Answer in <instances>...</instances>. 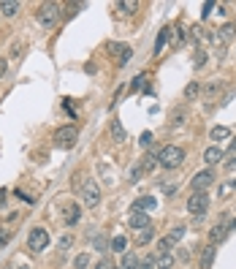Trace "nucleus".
Wrapping results in <instances>:
<instances>
[{
    "label": "nucleus",
    "mask_w": 236,
    "mask_h": 269,
    "mask_svg": "<svg viewBox=\"0 0 236 269\" xmlns=\"http://www.w3.org/2000/svg\"><path fill=\"white\" fill-rule=\"evenodd\" d=\"M182 161H185V150L177 144H168L158 152V163L165 166V169H177V166H182Z\"/></svg>",
    "instance_id": "1"
},
{
    "label": "nucleus",
    "mask_w": 236,
    "mask_h": 269,
    "mask_svg": "<svg viewBox=\"0 0 236 269\" xmlns=\"http://www.w3.org/2000/svg\"><path fill=\"white\" fill-rule=\"evenodd\" d=\"M76 139H79L76 125H65V128H60L57 134H54V144L63 147V150H71V147L76 144Z\"/></svg>",
    "instance_id": "2"
},
{
    "label": "nucleus",
    "mask_w": 236,
    "mask_h": 269,
    "mask_svg": "<svg viewBox=\"0 0 236 269\" xmlns=\"http://www.w3.org/2000/svg\"><path fill=\"white\" fill-rule=\"evenodd\" d=\"M27 247L33 253H44L49 247V231L47 228H33V231H30V237H27Z\"/></svg>",
    "instance_id": "3"
},
{
    "label": "nucleus",
    "mask_w": 236,
    "mask_h": 269,
    "mask_svg": "<svg viewBox=\"0 0 236 269\" xmlns=\"http://www.w3.org/2000/svg\"><path fill=\"white\" fill-rule=\"evenodd\" d=\"M57 17H60L57 3H44V6H38V22H41L44 27H52V25L57 22Z\"/></svg>",
    "instance_id": "4"
},
{
    "label": "nucleus",
    "mask_w": 236,
    "mask_h": 269,
    "mask_svg": "<svg viewBox=\"0 0 236 269\" xmlns=\"http://www.w3.org/2000/svg\"><path fill=\"white\" fill-rule=\"evenodd\" d=\"M190 185H193V193H207V188H209V185H214V174H212V169H204V171H198V174H193Z\"/></svg>",
    "instance_id": "5"
},
{
    "label": "nucleus",
    "mask_w": 236,
    "mask_h": 269,
    "mask_svg": "<svg viewBox=\"0 0 236 269\" xmlns=\"http://www.w3.org/2000/svg\"><path fill=\"white\" fill-rule=\"evenodd\" d=\"M188 210L193 212L195 217L207 215V210H209V196H207V193H193V196L188 199Z\"/></svg>",
    "instance_id": "6"
},
{
    "label": "nucleus",
    "mask_w": 236,
    "mask_h": 269,
    "mask_svg": "<svg viewBox=\"0 0 236 269\" xmlns=\"http://www.w3.org/2000/svg\"><path fill=\"white\" fill-rule=\"evenodd\" d=\"M106 52L117 54V65H128V60L133 57V49L128 44H117V41H109L106 44Z\"/></svg>",
    "instance_id": "7"
},
{
    "label": "nucleus",
    "mask_w": 236,
    "mask_h": 269,
    "mask_svg": "<svg viewBox=\"0 0 236 269\" xmlns=\"http://www.w3.org/2000/svg\"><path fill=\"white\" fill-rule=\"evenodd\" d=\"M82 199H84V204H87V207H98L100 204V188H98V182H93V180L84 182Z\"/></svg>",
    "instance_id": "8"
},
{
    "label": "nucleus",
    "mask_w": 236,
    "mask_h": 269,
    "mask_svg": "<svg viewBox=\"0 0 236 269\" xmlns=\"http://www.w3.org/2000/svg\"><path fill=\"white\" fill-rule=\"evenodd\" d=\"M155 207H158L155 196H139V199L130 204V212H144V215H147L149 210H155Z\"/></svg>",
    "instance_id": "9"
},
{
    "label": "nucleus",
    "mask_w": 236,
    "mask_h": 269,
    "mask_svg": "<svg viewBox=\"0 0 236 269\" xmlns=\"http://www.w3.org/2000/svg\"><path fill=\"white\" fill-rule=\"evenodd\" d=\"M128 223H130V228H149L152 226V220H149V215H144V212H130V217H128Z\"/></svg>",
    "instance_id": "10"
},
{
    "label": "nucleus",
    "mask_w": 236,
    "mask_h": 269,
    "mask_svg": "<svg viewBox=\"0 0 236 269\" xmlns=\"http://www.w3.org/2000/svg\"><path fill=\"white\" fill-rule=\"evenodd\" d=\"M228 231H231V228L225 226V223H217V226H212V228H209V245H214V242H223L225 237H228Z\"/></svg>",
    "instance_id": "11"
},
{
    "label": "nucleus",
    "mask_w": 236,
    "mask_h": 269,
    "mask_svg": "<svg viewBox=\"0 0 236 269\" xmlns=\"http://www.w3.org/2000/svg\"><path fill=\"white\" fill-rule=\"evenodd\" d=\"M79 217H82V207H79V204H68V207H65V226H76Z\"/></svg>",
    "instance_id": "12"
},
{
    "label": "nucleus",
    "mask_w": 236,
    "mask_h": 269,
    "mask_svg": "<svg viewBox=\"0 0 236 269\" xmlns=\"http://www.w3.org/2000/svg\"><path fill=\"white\" fill-rule=\"evenodd\" d=\"M109 134H112V141H125V128L119 120H109Z\"/></svg>",
    "instance_id": "13"
},
{
    "label": "nucleus",
    "mask_w": 236,
    "mask_h": 269,
    "mask_svg": "<svg viewBox=\"0 0 236 269\" xmlns=\"http://www.w3.org/2000/svg\"><path fill=\"white\" fill-rule=\"evenodd\" d=\"M214 245H207L204 247V253H201V269H212V264H214Z\"/></svg>",
    "instance_id": "14"
},
{
    "label": "nucleus",
    "mask_w": 236,
    "mask_h": 269,
    "mask_svg": "<svg viewBox=\"0 0 236 269\" xmlns=\"http://www.w3.org/2000/svg\"><path fill=\"white\" fill-rule=\"evenodd\" d=\"M119 269H139V258L133 250H125L122 253V261H119Z\"/></svg>",
    "instance_id": "15"
},
{
    "label": "nucleus",
    "mask_w": 236,
    "mask_h": 269,
    "mask_svg": "<svg viewBox=\"0 0 236 269\" xmlns=\"http://www.w3.org/2000/svg\"><path fill=\"white\" fill-rule=\"evenodd\" d=\"M204 161H207L209 166L220 163V161H223V150H220V147H209V150L204 152Z\"/></svg>",
    "instance_id": "16"
},
{
    "label": "nucleus",
    "mask_w": 236,
    "mask_h": 269,
    "mask_svg": "<svg viewBox=\"0 0 236 269\" xmlns=\"http://www.w3.org/2000/svg\"><path fill=\"white\" fill-rule=\"evenodd\" d=\"M168 33H171V27H163V30L158 33V38H155V49H152V54H160V52H163L165 41H168Z\"/></svg>",
    "instance_id": "17"
},
{
    "label": "nucleus",
    "mask_w": 236,
    "mask_h": 269,
    "mask_svg": "<svg viewBox=\"0 0 236 269\" xmlns=\"http://www.w3.org/2000/svg\"><path fill=\"white\" fill-rule=\"evenodd\" d=\"M174 267V256L171 253H160L158 258H155V269H171Z\"/></svg>",
    "instance_id": "18"
},
{
    "label": "nucleus",
    "mask_w": 236,
    "mask_h": 269,
    "mask_svg": "<svg viewBox=\"0 0 236 269\" xmlns=\"http://www.w3.org/2000/svg\"><path fill=\"white\" fill-rule=\"evenodd\" d=\"M19 8H22V3H17V0H6V3H0V11L6 14V17H17Z\"/></svg>",
    "instance_id": "19"
},
{
    "label": "nucleus",
    "mask_w": 236,
    "mask_h": 269,
    "mask_svg": "<svg viewBox=\"0 0 236 269\" xmlns=\"http://www.w3.org/2000/svg\"><path fill=\"white\" fill-rule=\"evenodd\" d=\"M209 136H212V141H225V139H231V131L225 125H214Z\"/></svg>",
    "instance_id": "20"
},
{
    "label": "nucleus",
    "mask_w": 236,
    "mask_h": 269,
    "mask_svg": "<svg viewBox=\"0 0 236 269\" xmlns=\"http://www.w3.org/2000/svg\"><path fill=\"white\" fill-rule=\"evenodd\" d=\"M152 237H155V228L149 226V228H142L136 234V245H147V242H152Z\"/></svg>",
    "instance_id": "21"
},
{
    "label": "nucleus",
    "mask_w": 236,
    "mask_h": 269,
    "mask_svg": "<svg viewBox=\"0 0 236 269\" xmlns=\"http://www.w3.org/2000/svg\"><path fill=\"white\" fill-rule=\"evenodd\" d=\"M217 33H220V35H214V41H220V44L231 41V35H234V25H223Z\"/></svg>",
    "instance_id": "22"
},
{
    "label": "nucleus",
    "mask_w": 236,
    "mask_h": 269,
    "mask_svg": "<svg viewBox=\"0 0 236 269\" xmlns=\"http://www.w3.org/2000/svg\"><path fill=\"white\" fill-rule=\"evenodd\" d=\"M144 87H147V74H139L136 79H133V84H130V90L139 93V90H144Z\"/></svg>",
    "instance_id": "23"
},
{
    "label": "nucleus",
    "mask_w": 236,
    "mask_h": 269,
    "mask_svg": "<svg viewBox=\"0 0 236 269\" xmlns=\"http://www.w3.org/2000/svg\"><path fill=\"white\" fill-rule=\"evenodd\" d=\"M142 166H144V171H152L155 166H158V155H155V152H149L147 158L142 161Z\"/></svg>",
    "instance_id": "24"
},
{
    "label": "nucleus",
    "mask_w": 236,
    "mask_h": 269,
    "mask_svg": "<svg viewBox=\"0 0 236 269\" xmlns=\"http://www.w3.org/2000/svg\"><path fill=\"white\" fill-rule=\"evenodd\" d=\"M142 174H144V166H142V163H136L133 169L128 171V180H130V182H139V180H142Z\"/></svg>",
    "instance_id": "25"
},
{
    "label": "nucleus",
    "mask_w": 236,
    "mask_h": 269,
    "mask_svg": "<svg viewBox=\"0 0 236 269\" xmlns=\"http://www.w3.org/2000/svg\"><path fill=\"white\" fill-rule=\"evenodd\" d=\"M117 8H122L125 14H133L139 8V3H136V0H122V3H117Z\"/></svg>",
    "instance_id": "26"
},
{
    "label": "nucleus",
    "mask_w": 236,
    "mask_h": 269,
    "mask_svg": "<svg viewBox=\"0 0 236 269\" xmlns=\"http://www.w3.org/2000/svg\"><path fill=\"white\" fill-rule=\"evenodd\" d=\"M182 237H185V226H177V228H174V231H171V234H168V240H171L174 245H177V242L182 240Z\"/></svg>",
    "instance_id": "27"
},
{
    "label": "nucleus",
    "mask_w": 236,
    "mask_h": 269,
    "mask_svg": "<svg viewBox=\"0 0 236 269\" xmlns=\"http://www.w3.org/2000/svg\"><path fill=\"white\" fill-rule=\"evenodd\" d=\"M125 245H128V242H125V237H114V240H112V250L125 253Z\"/></svg>",
    "instance_id": "28"
},
{
    "label": "nucleus",
    "mask_w": 236,
    "mask_h": 269,
    "mask_svg": "<svg viewBox=\"0 0 236 269\" xmlns=\"http://www.w3.org/2000/svg\"><path fill=\"white\" fill-rule=\"evenodd\" d=\"M73 264H76V269H87L90 267V256H87V253H82V256H76V261H73Z\"/></svg>",
    "instance_id": "29"
},
{
    "label": "nucleus",
    "mask_w": 236,
    "mask_h": 269,
    "mask_svg": "<svg viewBox=\"0 0 236 269\" xmlns=\"http://www.w3.org/2000/svg\"><path fill=\"white\" fill-rule=\"evenodd\" d=\"M198 82H190L188 87H185V98H193V95H198Z\"/></svg>",
    "instance_id": "30"
},
{
    "label": "nucleus",
    "mask_w": 236,
    "mask_h": 269,
    "mask_svg": "<svg viewBox=\"0 0 236 269\" xmlns=\"http://www.w3.org/2000/svg\"><path fill=\"white\" fill-rule=\"evenodd\" d=\"M193 63H195V68H201V65L207 63V52H204V49H198V52H195V57H193Z\"/></svg>",
    "instance_id": "31"
},
{
    "label": "nucleus",
    "mask_w": 236,
    "mask_h": 269,
    "mask_svg": "<svg viewBox=\"0 0 236 269\" xmlns=\"http://www.w3.org/2000/svg\"><path fill=\"white\" fill-rule=\"evenodd\" d=\"M139 269H155V258L152 256L142 258V261H139Z\"/></svg>",
    "instance_id": "32"
},
{
    "label": "nucleus",
    "mask_w": 236,
    "mask_h": 269,
    "mask_svg": "<svg viewBox=\"0 0 236 269\" xmlns=\"http://www.w3.org/2000/svg\"><path fill=\"white\" fill-rule=\"evenodd\" d=\"M71 245H73V237H63V240H60V250H68Z\"/></svg>",
    "instance_id": "33"
},
{
    "label": "nucleus",
    "mask_w": 236,
    "mask_h": 269,
    "mask_svg": "<svg viewBox=\"0 0 236 269\" xmlns=\"http://www.w3.org/2000/svg\"><path fill=\"white\" fill-rule=\"evenodd\" d=\"M95 269H114V267H112V261H109V258H100V261L95 264Z\"/></svg>",
    "instance_id": "34"
},
{
    "label": "nucleus",
    "mask_w": 236,
    "mask_h": 269,
    "mask_svg": "<svg viewBox=\"0 0 236 269\" xmlns=\"http://www.w3.org/2000/svg\"><path fill=\"white\" fill-rule=\"evenodd\" d=\"M163 193H165V196L177 193V185H171V182H163Z\"/></svg>",
    "instance_id": "35"
},
{
    "label": "nucleus",
    "mask_w": 236,
    "mask_h": 269,
    "mask_svg": "<svg viewBox=\"0 0 236 269\" xmlns=\"http://www.w3.org/2000/svg\"><path fill=\"white\" fill-rule=\"evenodd\" d=\"M149 144H152V134L144 131V134H142V147H149Z\"/></svg>",
    "instance_id": "36"
},
{
    "label": "nucleus",
    "mask_w": 236,
    "mask_h": 269,
    "mask_svg": "<svg viewBox=\"0 0 236 269\" xmlns=\"http://www.w3.org/2000/svg\"><path fill=\"white\" fill-rule=\"evenodd\" d=\"M212 8H214V3H204V11H201V14H204V17H209V14H212Z\"/></svg>",
    "instance_id": "37"
},
{
    "label": "nucleus",
    "mask_w": 236,
    "mask_h": 269,
    "mask_svg": "<svg viewBox=\"0 0 236 269\" xmlns=\"http://www.w3.org/2000/svg\"><path fill=\"white\" fill-rule=\"evenodd\" d=\"M6 74V60H0V76Z\"/></svg>",
    "instance_id": "38"
},
{
    "label": "nucleus",
    "mask_w": 236,
    "mask_h": 269,
    "mask_svg": "<svg viewBox=\"0 0 236 269\" xmlns=\"http://www.w3.org/2000/svg\"><path fill=\"white\" fill-rule=\"evenodd\" d=\"M3 201H6V190H0V207H3Z\"/></svg>",
    "instance_id": "39"
},
{
    "label": "nucleus",
    "mask_w": 236,
    "mask_h": 269,
    "mask_svg": "<svg viewBox=\"0 0 236 269\" xmlns=\"http://www.w3.org/2000/svg\"><path fill=\"white\" fill-rule=\"evenodd\" d=\"M228 169H236V158H231V163H225Z\"/></svg>",
    "instance_id": "40"
},
{
    "label": "nucleus",
    "mask_w": 236,
    "mask_h": 269,
    "mask_svg": "<svg viewBox=\"0 0 236 269\" xmlns=\"http://www.w3.org/2000/svg\"><path fill=\"white\" fill-rule=\"evenodd\" d=\"M231 152H234V158H236V139L231 141Z\"/></svg>",
    "instance_id": "41"
},
{
    "label": "nucleus",
    "mask_w": 236,
    "mask_h": 269,
    "mask_svg": "<svg viewBox=\"0 0 236 269\" xmlns=\"http://www.w3.org/2000/svg\"><path fill=\"white\" fill-rule=\"evenodd\" d=\"M6 269H19V267H17V264H11V267H6Z\"/></svg>",
    "instance_id": "42"
}]
</instances>
